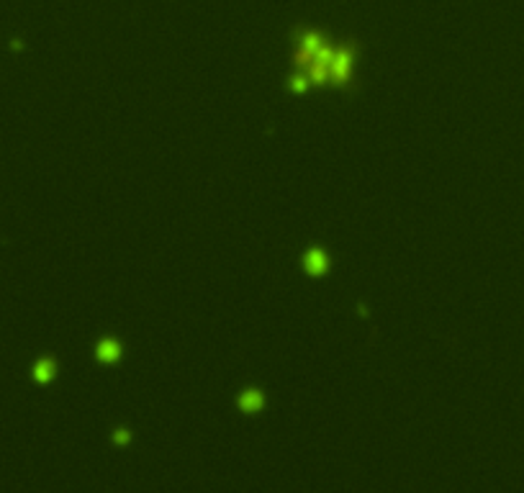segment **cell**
Returning <instances> with one entry per match:
<instances>
[{
  "instance_id": "cell-2",
  "label": "cell",
  "mask_w": 524,
  "mask_h": 493,
  "mask_svg": "<svg viewBox=\"0 0 524 493\" xmlns=\"http://www.w3.org/2000/svg\"><path fill=\"white\" fill-rule=\"evenodd\" d=\"M54 362H51L49 358H44V360H39L34 365V378H36V383H49L51 381V375H54Z\"/></svg>"
},
{
  "instance_id": "cell-1",
  "label": "cell",
  "mask_w": 524,
  "mask_h": 493,
  "mask_svg": "<svg viewBox=\"0 0 524 493\" xmlns=\"http://www.w3.org/2000/svg\"><path fill=\"white\" fill-rule=\"evenodd\" d=\"M296 67L301 75L293 80L298 90L309 85H347L355 67V51L331 49L319 34H304L296 44Z\"/></svg>"
},
{
  "instance_id": "cell-4",
  "label": "cell",
  "mask_w": 524,
  "mask_h": 493,
  "mask_svg": "<svg viewBox=\"0 0 524 493\" xmlns=\"http://www.w3.org/2000/svg\"><path fill=\"white\" fill-rule=\"evenodd\" d=\"M306 260H309V265H311V270H322L324 265H327V257H324L322 252H316V255H309Z\"/></svg>"
},
{
  "instance_id": "cell-3",
  "label": "cell",
  "mask_w": 524,
  "mask_h": 493,
  "mask_svg": "<svg viewBox=\"0 0 524 493\" xmlns=\"http://www.w3.org/2000/svg\"><path fill=\"white\" fill-rule=\"evenodd\" d=\"M98 358H101V360L119 358V344H113V342H106V344H101V349H98Z\"/></svg>"
},
{
  "instance_id": "cell-5",
  "label": "cell",
  "mask_w": 524,
  "mask_h": 493,
  "mask_svg": "<svg viewBox=\"0 0 524 493\" xmlns=\"http://www.w3.org/2000/svg\"><path fill=\"white\" fill-rule=\"evenodd\" d=\"M242 403H245L247 408H257L262 403V399H260V396H245V399H242Z\"/></svg>"
}]
</instances>
